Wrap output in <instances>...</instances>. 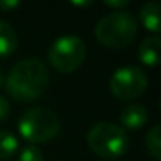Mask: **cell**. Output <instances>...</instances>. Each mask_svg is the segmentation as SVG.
Segmentation results:
<instances>
[{
	"mask_svg": "<svg viewBox=\"0 0 161 161\" xmlns=\"http://www.w3.org/2000/svg\"><path fill=\"white\" fill-rule=\"evenodd\" d=\"M71 5H76V7H89V5H92V2H71Z\"/></svg>",
	"mask_w": 161,
	"mask_h": 161,
	"instance_id": "e0dca14e",
	"label": "cell"
},
{
	"mask_svg": "<svg viewBox=\"0 0 161 161\" xmlns=\"http://www.w3.org/2000/svg\"><path fill=\"white\" fill-rule=\"evenodd\" d=\"M159 51H161V40L159 36L153 35L142 40V43L137 47V55L144 65L153 68L159 63Z\"/></svg>",
	"mask_w": 161,
	"mask_h": 161,
	"instance_id": "ba28073f",
	"label": "cell"
},
{
	"mask_svg": "<svg viewBox=\"0 0 161 161\" xmlns=\"http://www.w3.org/2000/svg\"><path fill=\"white\" fill-rule=\"evenodd\" d=\"M87 55L86 43L77 35H63L57 38L47 51L49 63L62 73H71L82 65Z\"/></svg>",
	"mask_w": 161,
	"mask_h": 161,
	"instance_id": "5b68a950",
	"label": "cell"
},
{
	"mask_svg": "<svg viewBox=\"0 0 161 161\" xmlns=\"http://www.w3.org/2000/svg\"><path fill=\"white\" fill-rule=\"evenodd\" d=\"M21 136L32 145L52 141L60 131L58 115L47 108H30L22 112L18 122Z\"/></svg>",
	"mask_w": 161,
	"mask_h": 161,
	"instance_id": "3957f363",
	"label": "cell"
},
{
	"mask_svg": "<svg viewBox=\"0 0 161 161\" xmlns=\"http://www.w3.org/2000/svg\"><path fill=\"white\" fill-rule=\"evenodd\" d=\"M137 35L136 18L123 10L104 16L95 27L97 40L111 49H123L130 46Z\"/></svg>",
	"mask_w": 161,
	"mask_h": 161,
	"instance_id": "7a4b0ae2",
	"label": "cell"
},
{
	"mask_svg": "<svg viewBox=\"0 0 161 161\" xmlns=\"http://www.w3.org/2000/svg\"><path fill=\"white\" fill-rule=\"evenodd\" d=\"M147 86H148L147 74L139 66L119 68L109 80L111 93L123 101H130L141 97L145 92Z\"/></svg>",
	"mask_w": 161,
	"mask_h": 161,
	"instance_id": "8992f818",
	"label": "cell"
},
{
	"mask_svg": "<svg viewBox=\"0 0 161 161\" xmlns=\"http://www.w3.org/2000/svg\"><path fill=\"white\" fill-rule=\"evenodd\" d=\"M104 5L111 8H126L130 2L128 0H104Z\"/></svg>",
	"mask_w": 161,
	"mask_h": 161,
	"instance_id": "2e32d148",
	"label": "cell"
},
{
	"mask_svg": "<svg viewBox=\"0 0 161 161\" xmlns=\"http://www.w3.org/2000/svg\"><path fill=\"white\" fill-rule=\"evenodd\" d=\"M145 147L155 159L161 158V126L158 123L148 130L145 136Z\"/></svg>",
	"mask_w": 161,
	"mask_h": 161,
	"instance_id": "7c38bea8",
	"label": "cell"
},
{
	"mask_svg": "<svg viewBox=\"0 0 161 161\" xmlns=\"http://www.w3.org/2000/svg\"><path fill=\"white\" fill-rule=\"evenodd\" d=\"M159 13H161V5L158 2H147L141 7L139 10V19L142 25L150 30V32H159Z\"/></svg>",
	"mask_w": 161,
	"mask_h": 161,
	"instance_id": "9c48e42d",
	"label": "cell"
},
{
	"mask_svg": "<svg viewBox=\"0 0 161 161\" xmlns=\"http://www.w3.org/2000/svg\"><path fill=\"white\" fill-rule=\"evenodd\" d=\"M10 109H11V106H10V101H8L5 97H2V95H0V122H2V120H5V119L8 117V114H10Z\"/></svg>",
	"mask_w": 161,
	"mask_h": 161,
	"instance_id": "5bb4252c",
	"label": "cell"
},
{
	"mask_svg": "<svg viewBox=\"0 0 161 161\" xmlns=\"http://www.w3.org/2000/svg\"><path fill=\"white\" fill-rule=\"evenodd\" d=\"M18 47V33L7 21H0V57L11 55Z\"/></svg>",
	"mask_w": 161,
	"mask_h": 161,
	"instance_id": "30bf717a",
	"label": "cell"
},
{
	"mask_svg": "<svg viewBox=\"0 0 161 161\" xmlns=\"http://www.w3.org/2000/svg\"><path fill=\"white\" fill-rule=\"evenodd\" d=\"M18 161H44V155L38 145H25L19 152Z\"/></svg>",
	"mask_w": 161,
	"mask_h": 161,
	"instance_id": "4fadbf2b",
	"label": "cell"
},
{
	"mask_svg": "<svg viewBox=\"0 0 161 161\" xmlns=\"http://www.w3.org/2000/svg\"><path fill=\"white\" fill-rule=\"evenodd\" d=\"M87 142L90 148L101 158H117L128 150V134L126 131L112 122H98L95 123L89 134Z\"/></svg>",
	"mask_w": 161,
	"mask_h": 161,
	"instance_id": "277c9868",
	"label": "cell"
},
{
	"mask_svg": "<svg viewBox=\"0 0 161 161\" xmlns=\"http://www.w3.org/2000/svg\"><path fill=\"white\" fill-rule=\"evenodd\" d=\"M2 82H3V74H2V71H0V86H2Z\"/></svg>",
	"mask_w": 161,
	"mask_h": 161,
	"instance_id": "ac0fdd59",
	"label": "cell"
},
{
	"mask_svg": "<svg viewBox=\"0 0 161 161\" xmlns=\"http://www.w3.org/2000/svg\"><path fill=\"white\" fill-rule=\"evenodd\" d=\"M18 139L10 131L0 130V159H8L18 152Z\"/></svg>",
	"mask_w": 161,
	"mask_h": 161,
	"instance_id": "8fae6325",
	"label": "cell"
},
{
	"mask_svg": "<svg viewBox=\"0 0 161 161\" xmlns=\"http://www.w3.org/2000/svg\"><path fill=\"white\" fill-rule=\"evenodd\" d=\"M148 114L147 109L141 104H128L126 108H123L122 114H120V122H122V128L125 130H139L147 123Z\"/></svg>",
	"mask_w": 161,
	"mask_h": 161,
	"instance_id": "52a82bcc",
	"label": "cell"
},
{
	"mask_svg": "<svg viewBox=\"0 0 161 161\" xmlns=\"http://www.w3.org/2000/svg\"><path fill=\"white\" fill-rule=\"evenodd\" d=\"M49 86V71L38 58L19 60L7 76V92L19 103H30L40 98Z\"/></svg>",
	"mask_w": 161,
	"mask_h": 161,
	"instance_id": "6da1fadb",
	"label": "cell"
},
{
	"mask_svg": "<svg viewBox=\"0 0 161 161\" xmlns=\"http://www.w3.org/2000/svg\"><path fill=\"white\" fill-rule=\"evenodd\" d=\"M19 2L18 0H0V10L2 11H10L13 8H18Z\"/></svg>",
	"mask_w": 161,
	"mask_h": 161,
	"instance_id": "9a60e30c",
	"label": "cell"
}]
</instances>
